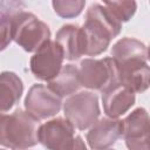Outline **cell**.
Wrapping results in <instances>:
<instances>
[{
  "label": "cell",
  "instance_id": "6da1fadb",
  "mask_svg": "<svg viewBox=\"0 0 150 150\" xmlns=\"http://www.w3.org/2000/svg\"><path fill=\"white\" fill-rule=\"evenodd\" d=\"M120 30V25L116 19H112V13L100 5L90 6L87 14L86 29L89 40L88 54H98L104 50L109 39L116 35Z\"/></svg>",
  "mask_w": 150,
  "mask_h": 150
},
{
  "label": "cell",
  "instance_id": "7a4b0ae2",
  "mask_svg": "<svg viewBox=\"0 0 150 150\" xmlns=\"http://www.w3.org/2000/svg\"><path fill=\"white\" fill-rule=\"evenodd\" d=\"M13 90H22L21 81L14 74L4 73L0 76V111L9 109L19 100V96L4 94Z\"/></svg>",
  "mask_w": 150,
  "mask_h": 150
}]
</instances>
